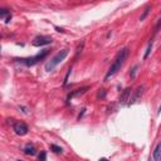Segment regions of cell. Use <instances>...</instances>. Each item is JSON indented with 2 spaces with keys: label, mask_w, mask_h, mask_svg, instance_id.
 Returning a JSON list of instances; mask_svg holds the SVG:
<instances>
[{
  "label": "cell",
  "mask_w": 161,
  "mask_h": 161,
  "mask_svg": "<svg viewBox=\"0 0 161 161\" xmlns=\"http://www.w3.org/2000/svg\"><path fill=\"white\" fill-rule=\"evenodd\" d=\"M128 54H130V49L128 48H123V49H121L120 52L117 53V56H116L115 58V62L112 63V66L109 67V69L107 71V73H106L105 76V81H108L111 77H113L117 72L121 69V67L125 64L126 59L128 58Z\"/></svg>",
  "instance_id": "1"
},
{
  "label": "cell",
  "mask_w": 161,
  "mask_h": 161,
  "mask_svg": "<svg viewBox=\"0 0 161 161\" xmlns=\"http://www.w3.org/2000/svg\"><path fill=\"white\" fill-rule=\"evenodd\" d=\"M67 56H68V50H67V49H62L60 52H58L56 56H54L52 59H50V60L46 64V67H44V68H46V71H47V72H52L54 68H56L58 64L60 63V62H63L64 59H66Z\"/></svg>",
  "instance_id": "2"
},
{
  "label": "cell",
  "mask_w": 161,
  "mask_h": 161,
  "mask_svg": "<svg viewBox=\"0 0 161 161\" xmlns=\"http://www.w3.org/2000/svg\"><path fill=\"white\" fill-rule=\"evenodd\" d=\"M48 54H49V49H43L40 53H38L37 56H34V57H29V58H22V59H18L20 63H23V64H25L26 67H32V66H35L37 63H38L39 60H42L44 59Z\"/></svg>",
  "instance_id": "3"
},
{
  "label": "cell",
  "mask_w": 161,
  "mask_h": 161,
  "mask_svg": "<svg viewBox=\"0 0 161 161\" xmlns=\"http://www.w3.org/2000/svg\"><path fill=\"white\" fill-rule=\"evenodd\" d=\"M53 42L52 37L49 35H38L35 37V38L33 39L32 44L34 47H43V46H48V44H50Z\"/></svg>",
  "instance_id": "4"
},
{
  "label": "cell",
  "mask_w": 161,
  "mask_h": 161,
  "mask_svg": "<svg viewBox=\"0 0 161 161\" xmlns=\"http://www.w3.org/2000/svg\"><path fill=\"white\" fill-rule=\"evenodd\" d=\"M14 131L16 135H19V136H25L26 133L29 132V127L25 125L24 122H16L14 123Z\"/></svg>",
  "instance_id": "5"
},
{
  "label": "cell",
  "mask_w": 161,
  "mask_h": 161,
  "mask_svg": "<svg viewBox=\"0 0 161 161\" xmlns=\"http://www.w3.org/2000/svg\"><path fill=\"white\" fill-rule=\"evenodd\" d=\"M130 100H131V88L127 87V88H126V90L121 93V96H120L118 102H120V105H126V103L128 105Z\"/></svg>",
  "instance_id": "6"
},
{
  "label": "cell",
  "mask_w": 161,
  "mask_h": 161,
  "mask_svg": "<svg viewBox=\"0 0 161 161\" xmlns=\"http://www.w3.org/2000/svg\"><path fill=\"white\" fill-rule=\"evenodd\" d=\"M143 90H145V87L143 86H140V87L136 90V92H135V94H133V97L130 100V102H128V105H132V103H135V102H137V100L140 97L142 96V93H143Z\"/></svg>",
  "instance_id": "7"
},
{
  "label": "cell",
  "mask_w": 161,
  "mask_h": 161,
  "mask_svg": "<svg viewBox=\"0 0 161 161\" xmlns=\"http://www.w3.org/2000/svg\"><path fill=\"white\" fill-rule=\"evenodd\" d=\"M88 90H90V86H84V87H82V88H78V90H76L73 93H71L69 96H68V100L72 98V97H79V96L84 94Z\"/></svg>",
  "instance_id": "8"
},
{
  "label": "cell",
  "mask_w": 161,
  "mask_h": 161,
  "mask_svg": "<svg viewBox=\"0 0 161 161\" xmlns=\"http://www.w3.org/2000/svg\"><path fill=\"white\" fill-rule=\"evenodd\" d=\"M23 151L25 155H29V156H34L37 154V149L34 147V145H30V143H28L25 147L23 149Z\"/></svg>",
  "instance_id": "9"
},
{
  "label": "cell",
  "mask_w": 161,
  "mask_h": 161,
  "mask_svg": "<svg viewBox=\"0 0 161 161\" xmlns=\"http://www.w3.org/2000/svg\"><path fill=\"white\" fill-rule=\"evenodd\" d=\"M152 157L155 161H160L161 160V142H159L154 150V154H152Z\"/></svg>",
  "instance_id": "10"
},
{
  "label": "cell",
  "mask_w": 161,
  "mask_h": 161,
  "mask_svg": "<svg viewBox=\"0 0 161 161\" xmlns=\"http://www.w3.org/2000/svg\"><path fill=\"white\" fill-rule=\"evenodd\" d=\"M9 16H12V13H10V10H8V9H1V12H0V18H1V19H8Z\"/></svg>",
  "instance_id": "11"
},
{
  "label": "cell",
  "mask_w": 161,
  "mask_h": 161,
  "mask_svg": "<svg viewBox=\"0 0 161 161\" xmlns=\"http://www.w3.org/2000/svg\"><path fill=\"white\" fill-rule=\"evenodd\" d=\"M150 10H151V6H146V9H145V12H143V14L140 16V22H143V20L146 19V16L149 15V13H150Z\"/></svg>",
  "instance_id": "12"
},
{
  "label": "cell",
  "mask_w": 161,
  "mask_h": 161,
  "mask_svg": "<svg viewBox=\"0 0 161 161\" xmlns=\"http://www.w3.org/2000/svg\"><path fill=\"white\" fill-rule=\"evenodd\" d=\"M50 150L56 154H62L63 152V149L60 146H57V145H50Z\"/></svg>",
  "instance_id": "13"
},
{
  "label": "cell",
  "mask_w": 161,
  "mask_h": 161,
  "mask_svg": "<svg viewBox=\"0 0 161 161\" xmlns=\"http://www.w3.org/2000/svg\"><path fill=\"white\" fill-rule=\"evenodd\" d=\"M139 67H140V64H135V66L132 67V69H131V78H135L136 77V73H137Z\"/></svg>",
  "instance_id": "14"
},
{
  "label": "cell",
  "mask_w": 161,
  "mask_h": 161,
  "mask_svg": "<svg viewBox=\"0 0 161 161\" xmlns=\"http://www.w3.org/2000/svg\"><path fill=\"white\" fill-rule=\"evenodd\" d=\"M152 43H154L152 40L149 43V47H147V49H146V53H145V56H143V58H145V59H146V58L150 56V52H151V49H152Z\"/></svg>",
  "instance_id": "15"
},
{
  "label": "cell",
  "mask_w": 161,
  "mask_h": 161,
  "mask_svg": "<svg viewBox=\"0 0 161 161\" xmlns=\"http://www.w3.org/2000/svg\"><path fill=\"white\" fill-rule=\"evenodd\" d=\"M83 48H84V42H82L79 46H78V48H77V52H76V58L79 56V54L82 53V50H83Z\"/></svg>",
  "instance_id": "16"
},
{
  "label": "cell",
  "mask_w": 161,
  "mask_h": 161,
  "mask_svg": "<svg viewBox=\"0 0 161 161\" xmlns=\"http://www.w3.org/2000/svg\"><path fill=\"white\" fill-rule=\"evenodd\" d=\"M38 159H39V161H46V159H47V154H46V151H40Z\"/></svg>",
  "instance_id": "17"
},
{
  "label": "cell",
  "mask_w": 161,
  "mask_h": 161,
  "mask_svg": "<svg viewBox=\"0 0 161 161\" xmlns=\"http://www.w3.org/2000/svg\"><path fill=\"white\" fill-rule=\"evenodd\" d=\"M105 97H106V91L100 90V92H98V94H97V98H105Z\"/></svg>",
  "instance_id": "18"
},
{
  "label": "cell",
  "mask_w": 161,
  "mask_h": 161,
  "mask_svg": "<svg viewBox=\"0 0 161 161\" xmlns=\"http://www.w3.org/2000/svg\"><path fill=\"white\" fill-rule=\"evenodd\" d=\"M19 109H22V112L24 115H28L29 113V109L26 108V107H24V106H19Z\"/></svg>",
  "instance_id": "19"
},
{
  "label": "cell",
  "mask_w": 161,
  "mask_h": 161,
  "mask_svg": "<svg viewBox=\"0 0 161 161\" xmlns=\"http://www.w3.org/2000/svg\"><path fill=\"white\" fill-rule=\"evenodd\" d=\"M71 72H72V69H68V72H67V76H66V78H64V82H63V84H64V86L67 84V82H68V77H69Z\"/></svg>",
  "instance_id": "20"
},
{
  "label": "cell",
  "mask_w": 161,
  "mask_h": 161,
  "mask_svg": "<svg viewBox=\"0 0 161 161\" xmlns=\"http://www.w3.org/2000/svg\"><path fill=\"white\" fill-rule=\"evenodd\" d=\"M56 29H57V32H62V33L64 32V30H63V28H59V26H56Z\"/></svg>",
  "instance_id": "21"
},
{
  "label": "cell",
  "mask_w": 161,
  "mask_h": 161,
  "mask_svg": "<svg viewBox=\"0 0 161 161\" xmlns=\"http://www.w3.org/2000/svg\"><path fill=\"white\" fill-rule=\"evenodd\" d=\"M100 161H108V160H107V159H101Z\"/></svg>",
  "instance_id": "22"
}]
</instances>
